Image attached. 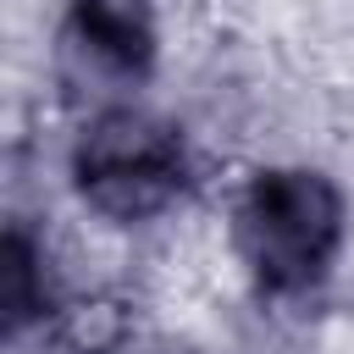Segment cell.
I'll return each mask as SVG.
<instances>
[{"label": "cell", "instance_id": "obj_1", "mask_svg": "<svg viewBox=\"0 0 354 354\" xmlns=\"http://www.w3.org/2000/svg\"><path fill=\"white\" fill-rule=\"evenodd\" d=\"M343 243V194L310 166L260 171L238 199V254L266 293H304Z\"/></svg>", "mask_w": 354, "mask_h": 354}, {"label": "cell", "instance_id": "obj_2", "mask_svg": "<svg viewBox=\"0 0 354 354\" xmlns=\"http://www.w3.org/2000/svg\"><path fill=\"white\" fill-rule=\"evenodd\" d=\"M72 177H77V194L100 216L149 221L183 194L188 149L166 116L122 105V111H105L83 127V138L72 149Z\"/></svg>", "mask_w": 354, "mask_h": 354}, {"label": "cell", "instance_id": "obj_3", "mask_svg": "<svg viewBox=\"0 0 354 354\" xmlns=\"http://www.w3.org/2000/svg\"><path fill=\"white\" fill-rule=\"evenodd\" d=\"M66 50L111 77H144L155 66V17L144 0H72Z\"/></svg>", "mask_w": 354, "mask_h": 354}, {"label": "cell", "instance_id": "obj_4", "mask_svg": "<svg viewBox=\"0 0 354 354\" xmlns=\"http://www.w3.org/2000/svg\"><path fill=\"white\" fill-rule=\"evenodd\" d=\"M33 315H44V271H39V249L22 227L6 232V321L11 332H22Z\"/></svg>", "mask_w": 354, "mask_h": 354}]
</instances>
